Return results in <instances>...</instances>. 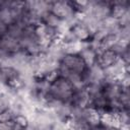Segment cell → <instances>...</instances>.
<instances>
[{
	"mask_svg": "<svg viewBox=\"0 0 130 130\" xmlns=\"http://www.w3.org/2000/svg\"><path fill=\"white\" fill-rule=\"evenodd\" d=\"M69 130H92L90 123L81 116H73L68 121Z\"/></svg>",
	"mask_w": 130,
	"mask_h": 130,
	"instance_id": "9",
	"label": "cell"
},
{
	"mask_svg": "<svg viewBox=\"0 0 130 130\" xmlns=\"http://www.w3.org/2000/svg\"><path fill=\"white\" fill-rule=\"evenodd\" d=\"M130 11V3L127 0L111 2V16L120 19L126 12Z\"/></svg>",
	"mask_w": 130,
	"mask_h": 130,
	"instance_id": "8",
	"label": "cell"
},
{
	"mask_svg": "<svg viewBox=\"0 0 130 130\" xmlns=\"http://www.w3.org/2000/svg\"><path fill=\"white\" fill-rule=\"evenodd\" d=\"M104 72H105V79L118 82L127 72H129V64H126L123 60L119 58L116 63L105 69Z\"/></svg>",
	"mask_w": 130,
	"mask_h": 130,
	"instance_id": "4",
	"label": "cell"
},
{
	"mask_svg": "<svg viewBox=\"0 0 130 130\" xmlns=\"http://www.w3.org/2000/svg\"><path fill=\"white\" fill-rule=\"evenodd\" d=\"M63 22H64L63 20H61L59 17H57V16H56L55 14H53L51 11H49L48 13H46V14L42 17V19H41V23H43V24H45V25H47V26L56 28V29H58V28L62 25Z\"/></svg>",
	"mask_w": 130,
	"mask_h": 130,
	"instance_id": "10",
	"label": "cell"
},
{
	"mask_svg": "<svg viewBox=\"0 0 130 130\" xmlns=\"http://www.w3.org/2000/svg\"><path fill=\"white\" fill-rule=\"evenodd\" d=\"M75 89L76 88L68 78L59 74L49 83L47 88V98L60 103H69Z\"/></svg>",
	"mask_w": 130,
	"mask_h": 130,
	"instance_id": "1",
	"label": "cell"
},
{
	"mask_svg": "<svg viewBox=\"0 0 130 130\" xmlns=\"http://www.w3.org/2000/svg\"><path fill=\"white\" fill-rule=\"evenodd\" d=\"M102 130H121L120 127L117 126H109V127H105L102 125Z\"/></svg>",
	"mask_w": 130,
	"mask_h": 130,
	"instance_id": "14",
	"label": "cell"
},
{
	"mask_svg": "<svg viewBox=\"0 0 130 130\" xmlns=\"http://www.w3.org/2000/svg\"><path fill=\"white\" fill-rule=\"evenodd\" d=\"M15 123L14 121L9 122H0V130H14L15 129Z\"/></svg>",
	"mask_w": 130,
	"mask_h": 130,
	"instance_id": "13",
	"label": "cell"
},
{
	"mask_svg": "<svg viewBox=\"0 0 130 130\" xmlns=\"http://www.w3.org/2000/svg\"><path fill=\"white\" fill-rule=\"evenodd\" d=\"M69 30L71 31L74 39L80 43H90L92 40V32L79 19L70 26Z\"/></svg>",
	"mask_w": 130,
	"mask_h": 130,
	"instance_id": "5",
	"label": "cell"
},
{
	"mask_svg": "<svg viewBox=\"0 0 130 130\" xmlns=\"http://www.w3.org/2000/svg\"><path fill=\"white\" fill-rule=\"evenodd\" d=\"M69 103L73 108H77V109L89 108L90 95H89L87 89L85 87L76 88L74 90V93H73Z\"/></svg>",
	"mask_w": 130,
	"mask_h": 130,
	"instance_id": "6",
	"label": "cell"
},
{
	"mask_svg": "<svg viewBox=\"0 0 130 130\" xmlns=\"http://www.w3.org/2000/svg\"><path fill=\"white\" fill-rule=\"evenodd\" d=\"M119 59V56L113 49L108 50H102L98 52L96 56V65L100 66L102 69H107L108 67L112 66L114 63H116Z\"/></svg>",
	"mask_w": 130,
	"mask_h": 130,
	"instance_id": "7",
	"label": "cell"
},
{
	"mask_svg": "<svg viewBox=\"0 0 130 130\" xmlns=\"http://www.w3.org/2000/svg\"><path fill=\"white\" fill-rule=\"evenodd\" d=\"M15 114L8 108L7 110L3 111L0 113V122H9V121H14Z\"/></svg>",
	"mask_w": 130,
	"mask_h": 130,
	"instance_id": "11",
	"label": "cell"
},
{
	"mask_svg": "<svg viewBox=\"0 0 130 130\" xmlns=\"http://www.w3.org/2000/svg\"><path fill=\"white\" fill-rule=\"evenodd\" d=\"M98 22L111 16V2L109 1H89L86 12Z\"/></svg>",
	"mask_w": 130,
	"mask_h": 130,
	"instance_id": "3",
	"label": "cell"
},
{
	"mask_svg": "<svg viewBox=\"0 0 130 130\" xmlns=\"http://www.w3.org/2000/svg\"><path fill=\"white\" fill-rule=\"evenodd\" d=\"M118 83L121 85L122 88H126L129 89V83H130V76H129V72H127L119 81Z\"/></svg>",
	"mask_w": 130,
	"mask_h": 130,
	"instance_id": "12",
	"label": "cell"
},
{
	"mask_svg": "<svg viewBox=\"0 0 130 130\" xmlns=\"http://www.w3.org/2000/svg\"><path fill=\"white\" fill-rule=\"evenodd\" d=\"M87 68L86 64L79 54H65L58 65L60 75L68 78L70 81L82 76V73Z\"/></svg>",
	"mask_w": 130,
	"mask_h": 130,
	"instance_id": "2",
	"label": "cell"
}]
</instances>
